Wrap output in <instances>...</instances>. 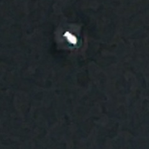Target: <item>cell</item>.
<instances>
[{"label":"cell","instance_id":"obj_1","mask_svg":"<svg viewBox=\"0 0 149 149\" xmlns=\"http://www.w3.org/2000/svg\"><path fill=\"white\" fill-rule=\"evenodd\" d=\"M65 37H67V38L68 39V40L70 42H71L72 44H75L77 43V39L76 37H74L73 35H72L70 33H68L65 35Z\"/></svg>","mask_w":149,"mask_h":149}]
</instances>
